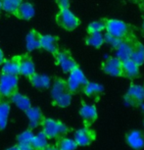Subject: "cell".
<instances>
[{"instance_id": "cell-1", "label": "cell", "mask_w": 144, "mask_h": 150, "mask_svg": "<svg viewBox=\"0 0 144 150\" xmlns=\"http://www.w3.org/2000/svg\"><path fill=\"white\" fill-rule=\"evenodd\" d=\"M73 93L68 86L67 81L62 78H56L51 90L52 104L60 108H66L72 102Z\"/></svg>"}, {"instance_id": "cell-2", "label": "cell", "mask_w": 144, "mask_h": 150, "mask_svg": "<svg viewBox=\"0 0 144 150\" xmlns=\"http://www.w3.org/2000/svg\"><path fill=\"white\" fill-rule=\"evenodd\" d=\"M41 128L48 139H57L62 137H66L72 132V129L65 123L51 118H45L41 124Z\"/></svg>"}, {"instance_id": "cell-3", "label": "cell", "mask_w": 144, "mask_h": 150, "mask_svg": "<svg viewBox=\"0 0 144 150\" xmlns=\"http://www.w3.org/2000/svg\"><path fill=\"white\" fill-rule=\"evenodd\" d=\"M16 92H18V76L1 74L0 76V102L9 101L10 98Z\"/></svg>"}, {"instance_id": "cell-4", "label": "cell", "mask_w": 144, "mask_h": 150, "mask_svg": "<svg viewBox=\"0 0 144 150\" xmlns=\"http://www.w3.org/2000/svg\"><path fill=\"white\" fill-rule=\"evenodd\" d=\"M106 32L116 38L126 39L131 36V28L125 22L116 19H103Z\"/></svg>"}, {"instance_id": "cell-5", "label": "cell", "mask_w": 144, "mask_h": 150, "mask_svg": "<svg viewBox=\"0 0 144 150\" xmlns=\"http://www.w3.org/2000/svg\"><path fill=\"white\" fill-rule=\"evenodd\" d=\"M55 20L58 26L63 28L68 32H72V30H76L80 24V19L77 16H75L72 13V11H70L69 8L60 9Z\"/></svg>"}, {"instance_id": "cell-6", "label": "cell", "mask_w": 144, "mask_h": 150, "mask_svg": "<svg viewBox=\"0 0 144 150\" xmlns=\"http://www.w3.org/2000/svg\"><path fill=\"white\" fill-rule=\"evenodd\" d=\"M87 83H88V80L84 76L83 71L80 69V67L75 68L74 70L70 72V76L67 81V83L73 94L83 91V87L86 86Z\"/></svg>"}, {"instance_id": "cell-7", "label": "cell", "mask_w": 144, "mask_h": 150, "mask_svg": "<svg viewBox=\"0 0 144 150\" xmlns=\"http://www.w3.org/2000/svg\"><path fill=\"white\" fill-rule=\"evenodd\" d=\"M55 57V63L58 66L61 67L62 71L64 73H70L75 68L78 67V63L73 58L72 54L68 49H59V51L54 55Z\"/></svg>"}, {"instance_id": "cell-8", "label": "cell", "mask_w": 144, "mask_h": 150, "mask_svg": "<svg viewBox=\"0 0 144 150\" xmlns=\"http://www.w3.org/2000/svg\"><path fill=\"white\" fill-rule=\"evenodd\" d=\"M126 105L137 107L144 101V88L138 84H131L128 91L124 96Z\"/></svg>"}, {"instance_id": "cell-9", "label": "cell", "mask_w": 144, "mask_h": 150, "mask_svg": "<svg viewBox=\"0 0 144 150\" xmlns=\"http://www.w3.org/2000/svg\"><path fill=\"white\" fill-rule=\"evenodd\" d=\"M74 139L78 146H88L96 139V132L91 127H83L75 132Z\"/></svg>"}, {"instance_id": "cell-10", "label": "cell", "mask_w": 144, "mask_h": 150, "mask_svg": "<svg viewBox=\"0 0 144 150\" xmlns=\"http://www.w3.org/2000/svg\"><path fill=\"white\" fill-rule=\"evenodd\" d=\"M80 116L83 119L84 127H91L97 121V108H96L95 105L87 104L84 101H81V106L80 108Z\"/></svg>"}, {"instance_id": "cell-11", "label": "cell", "mask_w": 144, "mask_h": 150, "mask_svg": "<svg viewBox=\"0 0 144 150\" xmlns=\"http://www.w3.org/2000/svg\"><path fill=\"white\" fill-rule=\"evenodd\" d=\"M122 61L117 57H110L106 59L102 64V71L112 77H123V65Z\"/></svg>"}, {"instance_id": "cell-12", "label": "cell", "mask_w": 144, "mask_h": 150, "mask_svg": "<svg viewBox=\"0 0 144 150\" xmlns=\"http://www.w3.org/2000/svg\"><path fill=\"white\" fill-rule=\"evenodd\" d=\"M25 112H26L27 117L29 118V128H28V129L32 131L33 129L40 127L41 124L43 123L45 117L40 108H38V107H30Z\"/></svg>"}, {"instance_id": "cell-13", "label": "cell", "mask_w": 144, "mask_h": 150, "mask_svg": "<svg viewBox=\"0 0 144 150\" xmlns=\"http://www.w3.org/2000/svg\"><path fill=\"white\" fill-rule=\"evenodd\" d=\"M126 142L132 149L144 148V132L140 129H132L126 134Z\"/></svg>"}, {"instance_id": "cell-14", "label": "cell", "mask_w": 144, "mask_h": 150, "mask_svg": "<svg viewBox=\"0 0 144 150\" xmlns=\"http://www.w3.org/2000/svg\"><path fill=\"white\" fill-rule=\"evenodd\" d=\"M135 39L131 36L126 39H124L122 43L119 45L117 48V53H116V57L120 59L121 61H125L128 59H131V55L132 52V48H133V42Z\"/></svg>"}, {"instance_id": "cell-15", "label": "cell", "mask_w": 144, "mask_h": 150, "mask_svg": "<svg viewBox=\"0 0 144 150\" xmlns=\"http://www.w3.org/2000/svg\"><path fill=\"white\" fill-rule=\"evenodd\" d=\"M35 73V63L32 62V57L29 54L21 55L19 75H23L29 79Z\"/></svg>"}, {"instance_id": "cell-16", "label": "cell", "mask_w": 144, "mask_h": 150, "mask_svg": "<svg viewBox=\"0 0 144 150\" xmlns=\"http://www.w3.org/2000/svg\"><path fill=\"white\" fill-rule=\"evenodd\" d=\"M20 59H21V55L14 56L9 60H5L2 64L1 74L18 76L20 72Z\"/></svg>"}, {"instance_id": "cell-17", "label": "cell", "mask_w": 144, "mask_h": 150, "mask_svg": "<svg viewBox=\"0 0 144 150\" xmlns=\"http://www.w3.org/2000/svg\"><path fill=\"white\" fill-rule=\"evenodd\" d=\"M123 65V77H126L129 80L137 79L140 75L139 66L135 64L131 59H128L122 62Z\"/></svg>"}, {"instance_id": "cell-18", "label": "cell", "mask_w": 144, "mask_h": 150, "mask_svg": "<svg viewBox=\"0 0 144 150\" xmlns=\"http://www.w3.org/2000/svg\"><path fill=\"white\" fill-rule=\"evenodd\" d=\"M59 38L57 36H53L50 35H42L41 38V48L46 51L50 52L54 56L56 53L59 51V44H58Z\"/></svg>"}, {"instance_id": "cell-19", "label": "cell", "mask_w": 144, "mask_h": 150, "mask_svg": "<svg viewBox=\"0 0 144 150\" xmlns=\"http://www.w3.org/2000/svg\"><path fill=\"white\" fill-rule=\"evenodd\" d=\"M13 15L21 20H30L35 16V7L29 2H22Z\"/></svg>"}, {"instance_id": "cell-20", "label": "cell", "mask_w": 144, "mask_h": 150, "mask_svg": "<svg viewBox=\"0 0 144 150\" xmlns=\"http://www.w3.org/2000/svg\"><path fill=\"white\" fill-rule=\"evenodd\" d=\"M41 38H42V35L40 33H38L36 30H30V33H28V35L26 38L27 49L29 50V51H32V50H35V49H40Z\"/></svg>"}, {"instance_id": "cell-21", "label": "cell", "mask_w": 144, "mask_h": 150, "mask_svg": "<svg viewBox=\"0 0 144 150\" xmlns=\"http://www.w3.org/2000/svg\"><path fill=\"white\" fill-rule=\"evenodd\" d=\"M29 80L30 81V84L38 89H47L49 88L51 81L50 78L46 75H40V74L35 73L33 75H32L29 78Z\"/></svg>"}, {"instance_id": "cell-22", "label": "cell", "mask_w": 144, "mask_h": 150, "mask_svg": "<svg viewBox=\"0 0 144 150\" xmlns=\"http://www.w3.org/2000/svg\"><path fill=\"white\" fill-rule=\"evenodd\" d=\"M103 91H104V87L102 84L96 83H90V81L87 83V84L83 89V92L87 97L96 99V100H98L100 98Z\"/></svg>"}, {"instance_id": "cell-23", "label": "cell", "mask_w": 144, "mask_h": 150, "mask_svg": "<svg viewBox=\"0 0 144 150\" xmlns=\"http://www.w3.org/2000/svg\"><path fill=\"white\" fill-rule=\"evenodd\" d=\"M131 59L139 67L144 63V45L136 39L133 42V48H132Z\"/></svg>"}, {"instance_id": "cell-24", "label": "cell", "mask_w": 144, "mask_h": 150, "mask_svg": "<svg viewBox=\"0 0 144 150\" xmlns=\"http://www.w3.org/2000/svg\"><path fill=\"white\" fill-rule=\"evenodd\" d=\"M10 102L14 103L15 105L23 111H27L30 107H32V102L28 96L22 94L20 92H16L12 97L10 98Z\"/></svg>"}, {"instance_id": "cell-25", "label": "cell", "mask_w": 144, "mask_h": 150, "mask_svg": "<svg viewBox=\"0 0 144 150\" xmlns=\"http://www.w3.org/2000/svg\"><path fill=\"white\" fill-rule=\"evenodd\" d=\"M54 145L58 150H76L78 147L74 138H70L66 137L57 138Z\"/></svg>"}, {"instance_id": "cell-26", "label": "cell", "mask_w": 144, "mask_h": 150, "mask_svg": "<svg viewBox=\"0 0 144 150\" xmlns=\"http://www.w3.org/2000/svg\"><path fill=\"white\" fill-rule=\"evenodd\" d=\"M9 113H10L9 101H2V102H0V131H3L6 128Z\"/></svg>"}, {"instance_id": "cell-27", "label": "cell", "mask_w": 144, "mask_h": 150, "mask_svg": "<svg viewBox=\"0 0 144 150\" xmlns=\"http://www.w3.org/2000/svg\"><path fill=\"white\" fill-rule=\"evenodd\" d=\"M85 43L94 48H99L104 43V36L101 33H88L85 38Z\"/></svg>"}, {"instance_id": "cell-28", "label": "cell", "mask_w": 144, "mask_h": 150, "mask_svg": "<svg viewBox=\"0 0 144 150\" xmlns=\"http://www.w3.org/2000/svg\"><path fill=\"white\" fill-rule=\"evenodd\" d=\"M48 138L43 134V132H39L37 134L33 135L32 140V145L35 150H42L48 145Z\"/></svg>"}, {"instance_id": "cell-29", "label": "cell", "mask_w": 144, "mask_h": 150, "mask_svg": "<svg viewBox=\"0 0 144 150\" xmlns=\"http://www.w3.org/2000/svg\"><path fill=\"white\" fill-rule=\"evenodd\" d=\"M22 0H2V10L6 11L7 13L13 14L18 9Z\"/></svg>"}, {"instance_id": "cell-30", "label": "cell", "mask_w": 144, "mask_h": 150, "mask_svg": "<svg viewBox=\"0 0 144 150\" xmlns=\"http://www.w3.org/2000/svg\"><path fill=\"white\" fill-rule=\"evenodd\" d=\"M32 131L30 129H27V131L21 132L18 137H17V144L22 145V144H30L32 143V140L33 138Z\"/></svg>"}, {"instance_id": "cell-31", "label": "cell", "mask_w": 144, "mask_h": 150, "mask_svg": "<svg viewBox=\"0 0 144 150\" xmlns=\"http://www.w3.org/2000/svg\"><path fill=\"white\" fill-rule=\"evenodd\" d=\"M104 29H105L104 20H101V21L92 22L91 24H89L88 27H87V33H101Z\"/></svg>"}, {"instance_id": "cell-32", "label": "cell", "mask_w": 144, "mask_h": 150, "mask_svg": "<svg viewBox=\"0 0 144 150\" xmlns=\"http://www.w3.org/2000/svg\"><path fill=\"white\" fill-rule=\"evenodd\" d=\"M103 36H104V42H106L107 44H109L110 46L113 47L114 49H117L119 47V45L122 43V41L124 40V39H121L119 38H116V36L109 35L108 33H106Z\"/></svg>"}, {"instance_id": "cell-33", "label": "cell", "mask_w": 144, "mask_h": 150, "mask_svg": "<svg viewBox=\"0 0 144 150\" xmlns=\"http://www.w3.org/2000/svg\"><path fill=\"white\" fill-rule=\"evenodd\" d=\"M56 3L59 6L60 9H65V8H69L70 0H55Z\"/></svg>"}, {"instance_id": "cell-34", "label": "cell", "mask_w": 144, "mask_h": 150, "mask_svg": "<svg viewBox=\"0 0 144 150\" xmlns=\"http://www.w3.org/2000/svg\"><path fill=\"white\" fill-rule=\"evenodd\" d=\"M19 145V144H18ZM20 148H21V150H35V148L32 147V143L30 144H22V145H19Z\"/></svg>"}, {"instance_id": "cell-35", "label": "cell", "mask_w": 144, "mask_h": 150, "mask_svg": "<svg viewBox=\"0 0 144 150\" xmlns=\"http://www.w3.org/2000/svg\"><path fill=\"white\" fill-rule=\"evenodd\" d=\"M42 150H58V149L56 148V146L54 145V144H48V145Z\"/></svg>"}, {"instance_id": "cell-36", "label": "cell", "mask_w": 144, "mask_h": 150, "mask_svg": "<svg viewBox=\"0 0 144 150\" xmlns=\"http://www.w3.org/2000/svg\"><path fill=\"white\" fill-rule=\"evenodd\" d=\"M4 61H5V58H4L3 51H2V50L0 49V66H1V65L4 63Z\"/></svg>"}, {"instance_id": "cell-37", "label": "cell", "mask_w": 144, "mask_h": 150, "mask_svg": "<svg viewBox=\"0 0 144 150\" xmlns=\"http://www.w3.org/2000/svg\"><path fill=\"white\" fill-rule=\"evenodd\" d=\"M5 150H21V148H20V146L18 145V144H15V145L11 146V147H9V148H7Z\"/></svg>"}, {"instance_id": "cell-38", "label": "cell", "mask_w": 144, "mask_h": 150, "mask_svg": "<svg viewBox=\"0 0 144 150\" xmlns=\"http://www.w3.org/2000/svg\"><path fill=\"white\" fill-rule=\"evenodd\" d=\"M140 7H141V9H142L144 11V0H140Z\"/></svg>"}, {"instance_id": "cell-39", "label": "cell", "mask_w": 144, "mask_h": 150, "mask_svg": "<svg viewBox=\"0 0 144 150\" xmlns=\"http://www.w3.org/2000/svg\"><path fill=\"white\" fill-rule=\"evenodd\" d=\"M2 10V0H0V12Z\"/></svg>"}, {"instance_id": "cell-40", "label": "cell", "mask_w": 144, "mask_h": 150, "mask_svg": "<svg viewBox=\"0 0 144 150\" xmlns=\"http://www.w3.org/2000/svg\"><path fill=\"white\" fill-rule=\"evenodd\" d=\"M132 1H133V2H136V3H137V2H140V0H132Z\"/></svg>"}, {"instance_id": "cell-41", "label": "cell", "mask_w": 144, "mask_h": 150, "mask_svg": "<svg viewBox=\"0 0 144 150\" xmlns=\"http://www.w3.org/2000/svg\"><path fill=\"white\" fill-rule=\"evenodd\" d=\"M142 29L144 30V21H143V25H142Z\"/></svg>"}, {"instance_id": "cell-42", "label": "cell", "mask_w": 144, "mask_h": 150, "mask_svg": "<svg viewBox=\"0 0 144 150\" xmlns=\"http://www.w3.org/2000/svg\"><path fill=\"white\" fill-rule=\"evenodd\" d=\"M143 127H144V119H143Z\"/></svg>"}, {"instance_id": "cell-43", "label": "cell", "mask_w": 144, "mask_h": 150, "mask_svg": "<svg viewBox=\"0 0 144 150\" xmlns=\"http://www.w3.org/2000/svg\"><path fill=\"white\" fill-rule=\"evenodd\" d=\"M0 16H1V12H0Z\"/></svg>"}, {"instance_id": "cell-44", "label": "cell", "mask_w": 144, "mask_h": 150, "mask_svg": "<svg viewBox=\"0 0 144 150\" xmlns=\"http://www.w3.org/2000/svg\"><path fill=\"white\" fill-rule=\"evenodd\" d=\"M143 88H144V86H143Z\"/></svg>"}]
</instances>
